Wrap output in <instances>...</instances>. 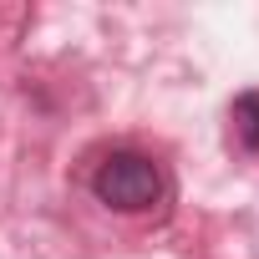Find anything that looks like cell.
I'll return each instance as SVG.
<instances>
[{
    "label": "cell",
    "instance_id": "1",
    "mask_svg": "<svg viewBox=\"0 0 259 259\" xmlns=\"http://www.w3.org/2000/svg\"><path fill=\"white\" fill-rule=\"evenodd\" d=\"M92 193H97V203H107L117 213H143L163 198V173L143 153H112L107 163H97Z\"/></svg>",
    "mask_w": 259,
    "mask_h": 259
},
{
    "label": "cell",
    "instance_id": "2",
    "mask_svg": "<svg viewBox=\"0 0 259 259\" xmlns=\"http://www.w3.org/2000/svg\"><path fill=\"white\" fill-rule=\"evenodd\" d=\"M234 133L244 153H259V92H244L234 102Z\"/></svg>",
    "mask_w": 259,
    "mask_h": 259
}]
</instances>
